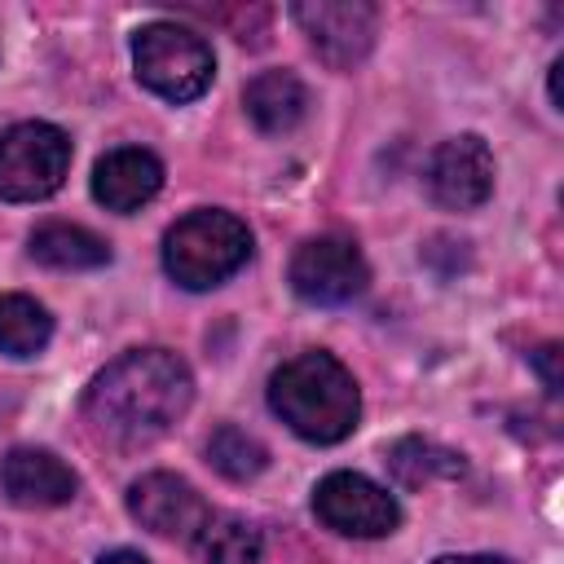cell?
<instances>
[{
    "label": "cell",
    "mask_w": 564,
    "mask_h": 564,
    "mask_svg": "<svg viewBox=\"0 0 564 564\" xmlns=\"http://www.w3.org/2000/svg\"><path fill=\"white\" fill-rule=\"evenodd\" d=\"M207 463L229 480H251L269 467V449L242 427H216L207 441Z\"/></svg>",
    "instance_id": "cell-18"
},
{
    "label": "cell",
    "mask_w": 564,
    "mask_h": 564,
    "mask_svg": "<svg viewBox=\"0 0 564 564\" xmlns=\"http://www.w3.org/2000/svg\"><path fill=\"white\" fill-rule=\"evenodd\" d=\"M97 564H150L141 551H110V555H101Z\"/></svg>",
    "instance_id": "cell-21"
},
{
    "label": "cell",
    "mask_w": 564,
    "mask_h": 564,
    "mask_svg": "<svg viewBox=\"0 0 564 564\" xmlns=\"http://www.w3.org/2000/svg\"><path fill=\"white\" fill-rule=\"evenodd\" d=\"M313 511L344 538H388L401 524L397 498L361 471H330L313 489Z\"/></svg>",
    "instance_id": "cell-7"
},
{
    "label": "cell",
    "mask_w": 564,
    "mask_h": 564,
    "mask_svg": "<svg viewBox=\"0 0 564 564\" xmlns=\"http://www.w3.org/2000/svg\"><path fill=\"white\" fill-rule=\"evenodd\" d=\"M560 70H564V57L551 62V106L560 110Z\"/></svg>",
    "instance_id": "cell-22"
},
{
    "label": "cell",
    "mask_w": 564,
    "mask_h": 564,
    "mask_svg": "<svg viewBox=\"0 0 564 564\" xmlns=\"http://www.w3.org/2000/svg\"><path fill=\"white\" fill-rule=\"evenodd\" d=\"M128 511L141 529H150L159 538H176V542H194L212 516L207 502L198 498V489L172 471H150V476L132 480Z\"/></svg>",
    "instance_id": "cell-10"
},
{
    "label": "cell",
    "mask_w": 564,
    "mask_h": 564,
    "mask_svg": "<svg viewBox=\"0 0 564 564\" xmlns=\"http://www.w3.org/2000/svg\"><path fill=\"white\" fill-rule=\"evenodd\" d=\"M533 366L542 370V383H546V392L555 397V392H560V348H555V344L538 348V352H533Z\"/></svg>",
    "instance_id": "cell-19"
},
{
    "label": "cell",
    "mask_w": 564,
    "mask_h": 564,
    "mask_svg": "<svg viewBox=\"0 0 564 564\" xmlns=\"http://www.w3.org/2000/svg\"><path fill=\"white\" fill-rule=\"evenodd\" d=\"M463 454L436 445V441H419V436H405L388 449V471L401 489H423L432 480H454L463 476Z\"/></svg>",
    "instance_id": "cell-15"
},
{
    "label": "cell",
    "mask_w": 564,
    "mask_h": 564,
    "mask_svg": "<svg viewBox=\"0 0 564 564\" xmlns=\"http://www.w3.org/2000/svg\"><path fill=\"white\" fill-rule=\"evenodd\" d=\"M286 278H291V291L308 304H348L366 291L370 269L352 238L322 234V238H308L295 247Z\"/></svg>",
    "instance_id": "cell-6"
},
{
    "label": "cell",
    "mask_w": 564,
    "mask_h": 564,
    "mask_svg": "<svg viewBox=\"0 0 564 564\" xmlns=\"http://www.w3.org/2000/svg\"><path fill=\"white\" fill-rule=\"evenodd\" d=\"M260 546V529L242 516H207V524L194 538L198 564H256Z\"/></svg>",
    "instance_id": "cell-16"
},
{
    "label": "cell",
    "mask_w": 564,
    "mask_h": 564,
    "mask_svg": "<svg viewBox=\"0 0 564 564\" xmlns=\"http://www.w3.org/2000/svg\"><path fill=\"white\" fill-rule=\"evenodd\" d=\"M159 185H163V163L141 145L110 150L93 167V198L106 212H137L159 194Z\"/></svg>",
    "instance_id": "cell-12"
},
{
    "label": "cell",
    "mask_w": 564,
    "mask_h": 564,
    "mask_svg": "<svg viewBox=\"0 0 564 564\" xmlns=\"http://www.w3.org/2000/svg\"><path fill=\"white\" fill-rule=\"evenodd\" d=\"M251 260V229L220 207L189 212L163 238V269L185 291H212Z\"/></svg>",
    "instance_id": "cell-3"
},
{
    "label": "cell",
    "mask_w": 564,
    "mask_h": 564,
    "mask_svg": "<svg viewBox=\"0 0 564 564\" xmlns=\"http://www.w3.org/2000/svg\"><path fill=\"white\" fill-rule=\"evenodd\" d=\"M269 405L273 414L313 445L344 441L361 419V392L348 366L322 348H308L291 361H282L269 379Z\"/></svg>",
    "instance_id": "cell-2"
},
{
    "label": "cell",
    "mask_w": 564,
    "mask_h": 564,
    "mask_svg": "<svg viewBox=\"0 0 564 564\" xmlns=\"http://www.w3.org/2000/svg\"><path fill=\"white\" fill-rule=\"evenodd\" d=\"M427 194L445 212H471L494 194V154L476 132L449 137L427 159Z\"/></svg>",
    "instance_id": "cell-9"
},
{
    "label": "cell",
    "mask_w": 564,
    "mask_h": 564,
    "mask_svg": "<svg viewBox=\"0 0 564 564\" xmlns=\"http://www.w3.org/2000/svg\"><path fill=\"white\" fill-rule=\"evenodd\" d=\"M132 66L154 97L185 106L212 88L216 53L198 31L181 22H150L132 35Z\"/></svg>",
    "instance_id": "cell-4"
},
{
    "label": "cell",
    "mask_w": 564,
    "mask_h": 564,
    "mask_svg": "<svg viewBox=\"0 0 564 564\" xmlns=\"http://www.w3.org/2000/svg\"><path fill=\"white\" fill-rule=\"evenodd\" d=\"M242 106L260 132H291L308 115V88L291 70H260L242 88Z\"/></svg>",
    "instance_id": "cell-13"
},
{
    "label": "cell",
    "mask_w": 564,
    "mask_h": 564,
    "mask_svg": "<svg viewBox=\"0 0 564 564\" xmlns=\"http://www.w3.org/2000/svg\"><path fill=\"white\" fill-rule=\"evenodd\" d=\"M53 339V317L31 295H0V352L9 357H35Z\"/></svg>",
    "instance_id": "cell-17"
},
{
    "label": "cell",
    "mask_w": 564,
    "mask_h": 564,
    "mask_svg": "<svg viewBox=\"0 0 564 564\" xmlns=\"http://www.w3.org/2000/svg\"><path fill=\"white\" fill-rule=\"evenodd\" d=\"M432 564H511L507 555H436Z\"/></svg>",
    "instance_id": "cell-20"
},
{
    "label": "cell",
    "mask_w": 564,
    "mask_h": 564,
    "mask_svg": "<svg viewBox=\"0 0 564 564\" xmlns=\"http://www.w3.org/2000/svg\"><path fill=\"white\" fill-rule=\"evenodd\" d=\"M70 172V137L53 123H13L0 132V198L40 203Z\"/></svg>",
    "instance_id": "cell-5"
},
{
    "label": "cell",
    "mask_w": 564,
    "mask_h": 564,
    "mask_svg": "<svg viewBox=\"0 0 564 564\" xmlns=\"http://www.w3.org/2000/svg\"><path fill=\"white\" fill-rule=\"evenodd\" d=\"M0 485L18 507H62L75 498V471L48 449H9L0 458Z\"/></svg>",
    "instance_id": "cell-11"
},
{
    "label": "cell",
    "mask_w": 564,
    "mask_h": 564,
    "mask_svg": "<svg viewBox=\"0 0 564 564\" xmlns=\"http://www.w3.org/2000/svg\"><path fill=\"white\" fill-rule=\"evenodd\" d=\"M31 256L48 269H101L110 260V242L97 238L93 229L84 225H66V220H53V225H40L31 234Z\"/></svg>",
    "instance_id": "cell-14"
},
{
    "label": "cell",
    "mask_w": 564,
    "mask_h": 564,
    "mask_svg": "<svg viewBox=\"0 0 564 564\" xmlns=\"http://www.w3.org/2000/svg\"><path fill=\"white\" fill-rule=\"evenodd\" d=\"M291 18L308 35L313 53L335 70H352L370 53L379 26L375 4L366 0H300L291 4Z\"/></svg>",
    "instance_id": "cell-8"
},
{
    "label": "cell",
    "mask_w": 564,
    "mask_h": 564,
    "mask_svg": "<svg viewBox=\"0 0 564 564\" xmlns=\"http://www.w3.org/2000/svg\"><path fill=\"white\" fill-rule=\"evenodd\" d=\"M194 401L189 366L167 348H132L84 392V419L97 441L132 449L159 441Z\"/></svg>",
    "instance_id": "cell-1"
}]
</instances>
